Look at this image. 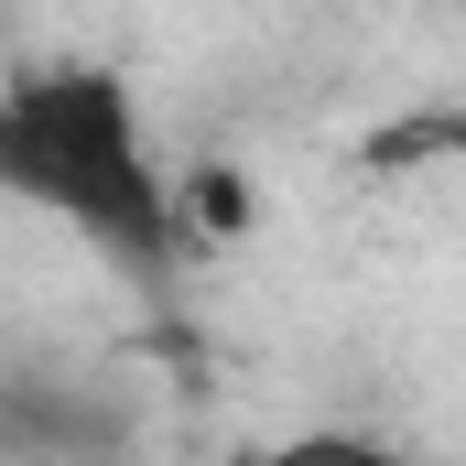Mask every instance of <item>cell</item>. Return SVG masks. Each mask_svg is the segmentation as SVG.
I'll use <instances>...</instances> for the list:
<instances>
[{"instance_id":"obj_5","label":"cell","mask_w":466,"mask_h":466,"mask_svg":"<svg viewBox=\"0 0 466 466\" xmlns=\"http://www.w3.org/2000/svg\"><path fill=\"white\" fill-rule=\"evenodd\" d=\"M0 44H11V0H0Z\"/></svg>"},{"instance_id":"obj_1","label":"cell","mask_w":466,"mask_h":466,"mask_svg":"<svg viewBox=\"0 0 466 466\" xmlns=\"http://www.w3.org/2000/svg\"><path fill=\"white\" fill-rule=\"evenodd\" d=\"M0 207L66 228L141 293H163L196 260V238L174 218V163L152 152V109L98 55L0 66Z\"/></svg>"},{"instance_id":"obj_2","label":"cell","mask_w":466,"mask_h":466,"mask_svg":"<svg viewBox=\"0 0 466 466\" xmlns=\"http://www.w3.org/2000/svg\"><path fill=\"white\" fill-rule=\"evenodd\" d=\"M141 412L98 380H55V369H0V466H87L130 456Z\"/></svg>"},{"instance_id":"obj_4","label":"cell","mask_w":466,"mask_h":466,"mask_svg":"<svg viewBox=\"0 0 466 466\" xmlns=\"http://www.w3.org/2000/svg\"><path fill=\"white\" fill-rule=\"evenodd\" d=\"M466 152V109H412L390 130H369V174H401V163H445Z\"/></svg>"},{"instance_id":"obj_3","label":"cell","mask_w":466,"mask_h":466,"mask_svg":"<svg viewBox=\"0 0 466 466\" xmlns=\"http://www.w3.org/2000/svg\"><path fill=\"white\" fill-rule=\"evenodd\" d=\"M174 218H185L196 249L260 238V174H249L238 152H185V163H174Z\"/></svg>"}]
</instances>
